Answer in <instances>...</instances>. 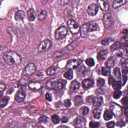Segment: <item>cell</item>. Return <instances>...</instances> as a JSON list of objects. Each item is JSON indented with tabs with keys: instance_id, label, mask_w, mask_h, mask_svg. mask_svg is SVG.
<instances>
[{
	"instance_id": "obj_6",
	"label": "cell",
	"mask_w": 128,
	"mask_h": 128,
	"mask_svg": "<svg viewBox=\"0 0 128 128\" xmlns=\"http://www.w3.org/2000/svg\"><path fill=\"white\" fill-rule=\"evenodd\" d=\"M52 45V43L50 40L48 39L45 40L40 44L38 48V50L39 52L40 53L46 52L50 49Z\"/></svg>"
},
{
	"instance_id": "obj_17",
	"label": "cell",
	"mask_w": 128,
	"mask_h": 128,
	"mask_svg": "<svg viewBox=\"0 0 128 128\" xmlns=\"http://www.w3.org/2000/svg\"><path fill=\"white\" fill-rule=\"evenodd\" d=\"M98 3L101 8L103 11H107L109 9V4L107 1H98Z\"/></svg>"
},
{
	"instance_id": "obj_40",
	"label": "cell",
	"mask_w": 128,
	"mask_h": 128,
	"mask_svg": "<svg viewBox=\"0 0 128 128\" xmlns=\"http://www.w3.org/2000/svg\"><path fill=\"white\" fill-rule=\"evenodd\" d=\"M52 121L53 122V123L55 124H57L58 123H59L60 119L59 117L57 115H54L52 116Z\"/></svg>"
},
{
	"instance_id": "obj_38",
	"label": "cell",
	"mask_w": 128,
	"mask_h": 128,
	"mask_svg": "<svg viewBox=\"0 0 128 128\" xmlns=\"http://www.w3.org/2000/svg\"><path fill=\"white\" fill-rule=\"evenodd\" d=\"M122 95V92L119 90H116L113 95V97L115 99H118Z\"/></svg>"
},
{
	"instance_id": "obj_28",
	"label": "cell",
	"mask_w": 128,
	"mask_h": 128,
	"mask_svg": "<svg viewBox=\"0 0 128 128\" xmlns=\"http://www.w3.org/2000/svg\"><path fill=\"white\" fill-rule=\"evenodd\" d=\"M57 67L55 66H52L48 69L46 71V74L48 75H54L57 72Z\"/></svg>"
},
{
	"instance_id": "obj_4",
	"label": "cell",
	"mask_w": 128,
	"mask_h": 128,
	"mask_svg": "<svg viewBox=\"0 0 128 128\" xmlns=\"http://www.w3.org/2000/svg\"><path fill=\"white\" fill-rule=\"evenodd\" d=\"M103 23L107 29H111L113 27L115 24V20L111 13H106L104 15L102 18Z\"/></svg>"
},
{
	"instance_id": "obj_36",
	"label": "cell",
	"mask_w": 128,
	"mask_h": 128,
	"mask_svg": "<svg viewBox=\"0 0 128 128\" xmlns=\"http://www.w3.org/2000/svg\"><path fill=\"white\" fill-rule=\"evenodd\" d=\"M49 118L45 115L42 116L38 119V122L39 123H46L48 121Z\"/></svg>"
},
{
	"instance_id": "obj_51",
	"label": "cell",
	"mask_w": 128,
	"mask_h": 128,
	"mask_svg": "<svg viewBox=\"0 0 128 128\" xmlns=\"http://www.w3.org/2000/svg\"><path fill=\"white\" fill-rule=\"evenodd\" d=\"M5 89H6V85L4 84L1 83L0 84V91H1V93H2V92L5 90Z\"/></svg>"
},
{
	"instance_id": "obj_15",
	"label": "cell",
	"mask_w": 128,
	"mask_h": 128,
	"mask_svg": "<svg viewBox=\"0 0 128 128\" xmlns=\"http://www.w3.org/2000/svg\"><path fill=\"white\" fill-rule=\"evenodd\" d=\"M25 17V14L22 11H18L15 13V20L18 22H23Z\"/></svg>"
},
{
	"instance_id": "obj_12",
	"label": "cell",
	"mask_w": 128,
	"mask_h": 128,
	"mask_svg": "<svg viewBox=\"0 0 128 128\" xmlns=\"http://www.w3.org/2000/svg\"><path fill=\"white\" fill-rule=\"evenodd\" d=\"M98 10L99 8L97 5L95 4H92L88 7L87 13L90 16H94L97 14Z\"/></svg>"
},
{
	"instance_id": "obj_25",
	"label": "cell",
	"mask_w": 128,
	"mask_h": 128,
	"mask_svg": "<svg viewBox=\"0 0 128 128\" xmlns=\"http://www.w3.org/2000/svg\"><path fill=\"white\" fill-rule=\"evenodd\" d=\"M125 0H118V1H115L113 4V7L114 9H117L120 7L122 6L126 3Z\"/></svg>"
},
{
	"instance_id": "obj_23",
	"label": "cell",
	"mask_w": 128,
	"mask_h": 128,
	"mask_svg": "<svg viewBox=\"0 0 128 128\" xmlns=\"http://www.w3.org/2000/svg\"><path fill=\"white\" fill-rule=\"evenodd\" d=\"M102 109L100 108H96L93 112V117L95 119H99L101 117Z\"/></svg>"
},
{
	"instance_id": "obj_45",
	"label": "cell",
	"mask_w": 128,
	"mask_h": 128,
	"mask_svg": "<svg viewBox=\"0 0 128 128\" xmlns=\"http://www.w3.org/2000/svg\"><path fill=\"white\" fill-rule=\"evenodd\" d=\"M45 98H46V99L47 101H49V102H51L52 101V99H53L52 95L51 94H50V93H47L45 95Z\"/></svg>"
},
{
	"instance_id": "obj_44",
	"label": "cell",
	"mask_w": 128,
	"mask_h": 128,
	"mask_svg": "<svg viewBox=\"0 0 128 128\" xmlns=\"http://www.w3.org/2000/svg\"><path fill=\"white\" fill-rule=\"evenodd\" d=\"M113 41V40H112V39L111 38H108L107 39H106V40H104L102 41V45L103 46H106L107 45H108V44H109L111 42Z\"/></svg>"
},
{
	"instance_id": "obj_1",
	"label": "cell",
	"mask_w": 128,
	"mask_h": 128,
	"mask_svg": "<svg viewBox=\"0 0 128 128\" xmlns=\"http://www.w3.org/2000/svg\"><path fill=\"white\" fill-rule=\"evenodd\" d=\"M3 58L9 65H18L22 62L21 56L14 51H8L4 53Z\"/></svg>"
},
{
	"instance_id": "obj_52",
	"label": "cell",
	"mask_w": 128,
	"mask_h": 128,
	"mask_svg": "<svg viewBox=\"0 0 128 128\" xmlns=\"http://www.w3.org/2000/svg\"><path fill=\"white\" fill-rule=\"evenodd\" d=\"M61 120H62V122L63 123H67V122H68L69 119H68V118L67 117H64L62 118V119Z\"/></svg>"
},
{
	"instance_id": "obj_53",
	"label": "cell",
	"mask_w": 128,
	"mask_h": 128,
	"mask_svg": "<svg viewBox=\"0 0 128 128\" xmlns=\"http://www.w3.org/2000/svg\"><path fill=\"white\" fill-rule=\"evenodd\" d=\"M114 82V80L113 79V77H111L110 79H109V83L110 85H112V84L113 83V82Z\"/></svg>"
},
{
	"instance_id": "obj_11",
	"label": "cell",
	"mask_w": 128,
	"mask_h": 128,
	"mask_svg": "<svg viewBox=\"0 0 128 128\" xmlns=\"http://www.w3.org/2000/svg\"><path fill=\"white\" fill-rule=\"evenodd\" d=\"M26 93L24 90L20 89L17 91L15 95V100L18 103H21L24 101L26 98Z\"/></svg>"
},
{
	"instance_id": "obj_50",
	"label": "cell",
	"mask_w": 128,
	"mask_h": 128,
	"mask_svg": "<svg viewBox=\"0 0 128 128\" xmlns=\"http://www.w3.org/2000/svg\"><path fill=\"white\" fill-rule=\"evenodd\" d=\"M128 97H125L123 98L122 100H121V103L123 105H127L128 104Z\"/></svg>"
},
{
	"instance_id": "obj_46",
	"label": "cell",
	"mask_w": 128,
	"mask_h": 128,
	"mask_svg": "<svg viewBox=\"0 0 128 128\" xmlns=\"http://www.w3.org/2000/svg\"><path fill=\"white\" fill-rule=\"evenodd\" d=\"M64 104L65 107L69 108L71 106V102L69 99H67L64 101Z\"/></svg>"
},
{
	"instance_id": "obj_43",
	"label": "cell",
	"mask_w": 128,
	"mask_h": 128,
	"mask_svg": "<svg viewBox=\"0 0 128 128\" xmlns=\"http://www.w3.org/2000/svg\"><path fill=\"white\" fill-rule=\"evenodd\" d=\"M105 83V80L102 79V78H99L98 81H97V84L98 86L99 87H103Z\"/></svg>"
},
{
	"instance_id": "obj_35",
	"label": "cell",
	"mask_w": 128,
	"mask_h": 128,
	"mask_svg": "<svg viewBox=\"0 0 128 128\" xmlns=\"http://www.w3.org/2000/svg\"><path fill=\"white\" fill-rule=\"evenodd\" d=\"M111 72L110 68L107 67H103L102 69V74L104 76H108Z\"/></svg>"
},
{
	"instance_id": "obj_34",
	"label": "cell",
	"mask_w": 128,
	"mask_h": 128,
	"mask_svg": "<svg viewBox=\"0 0 128 128\" xmlns=\"http://www.w3.org/2000/svg\"><path fill=\"white\" fill-rule=\"evenodd\" d=\"M26 85H27V83H26V82H25V80H24L23 79H21V80H20L19 83H18V88H19V89L23 90V89H24V88H26Z\"/></svg>"
},
{
	"instance_id": "obj_13",
	"label": "cell",
	"mask_w": 128,
	"mask_h": 128,
	"mask_svg": "<svg viewBox=\"0 0 128 128\" xmlns=\"http://www.w3.org/2000/svg\"><path fill=\"white\" fill-rule=\"evenodd\" d=\"M94 81L91 79H86L82 82V87L84 89L88 90L93 86Z\"/></svg>"
},
{
	"instance_id": "obj_31",
	"label": "cell",
	"mask_w": 128,
	"mask_h": 128,
	"mask_svg": "<svg viewBox=\"0 0 128 128\" xmlns=\"http://www.w3.org/2000/svg\"><path fill=\"white\" fill-rule=\"evenodd\" d=\"M113 75L117 79H120L121 77L120 69L118 67L115 68L113 70Z\"/></svg>"
},
{
	"instance_id": "obj_37",
	"label": "cell",
	"mask_w": 128,
	"mask_h": 128,
	"mask_svg": "<svg viewBox=\"0 0 128 128\" xmlns=\"http://www.w3.org/2000/svg\"><path fill=\"white\" fill-rule=\"evenodd\" d=\"M86 63L89 67H93L95 65V61L93 59L90 58L86 60Z\"/></svg>"
},
{
	"instance_id": "obj_16",
	"label": "cell",
	"mask_w": 128,
	"mask_h": 128,
	"mask_svg": "<svg viewBox=\"0 0 128 128\" xmlns=\"http://www.w3.org/2000/svg\"><path fill=\"white\" fill-rule=\"evenodd\" d=\"M108 53L109 52L108 50H103L100 51L97 55L98 60L99 62L104 61L106 58Z\"/></svg>"
},
{
	"instance_id": "obj_49",
	"label": "cell",
	"mask_w": 128,
	"mask_h": 128,
	"mask_svg": "<svg viewBox=\"0 0 128 128\" xmlns=\"http://www.w3.org/2000/svg\"><path fill=\"white\" fill-rule=\"evenodd\" d=\"M128 60H123V62H122V65L123 67L125 68H127L128 67Z\"/></svg>"
},
{
	"instance_id": "obj_24",
	"label": "cell",
	"mask_w": 128,
	"mask_h": 128,
	"mask_svg": "<svg viewBox=\"0 0 128 128\" xmlns=\"http://www.w3.org/2000/svg\"><path fill=\"white\" fill-rule=\"evenodd\" d=\"M113 114L109 110H106L104 114V119L106 121H108L113 118Z\"/></svg>"
},
{
	"instance_id": "obj_9",
	"label": "cell",
	"mask_w": 128,
	"mask_h": 128,
	"mask_svg": "<svg viewBox=\"0 0 128 128\" xmlns=\"http://www.w3.org/2000/svg\"><path fill=\"white\" fill-rule=\"evenodd\" d=\"M82 63V61L80 59H74L70 60L66 65V68L69 70L77 69Z\"/></svg>"
},
{
	"instance_id": "obj_5",
	"label": "cell",
	"mask_w": 128,
	"mask_h": 128,
	"mask_svg": "<svg viewBox=\"0 0 128 128\" xmlns=\"http://www.w3.org/2000/svg\"><path fill=\"white\" fill-rule=\"evenodd\" d=\"M110 109L113 115L116 117H119L122 114L123 111L122 107L115 103H112L111 104Z\"/></svg>"
},
{
	"instance_id": "obj_47",
	"label": "cell",
	"mask_w": 128,
	"mask_h": 128,
	"mask_svg": "<svg viewBox=\"0 0 128 128\" xmlns=\"http://www.w3.org/2000/svg\"><path fill=\"white\" fill-rule=\"evenodd\" d=\"M115 123L113 121L108 122V123L106 124V126L108 128H114L115 127Z\"/></svg>"
},
{
	"instance_id": "obj_48",
	"label": "cell",
	"mask_w": 128,
	"mask_h": 128,
	"mask_svg": "<svg viewBox=\"0 0 128 128\" xmlns=\"http://www.w3.org/2000/svg\"><path fill=\"white\" fill-rule=\"evenodd\" d=\"M116 55L117 57H121L123 56V51L121 49H118L116 50Z\"/></svg>"
},
{
	"instance_id": "obj_2",
	"label": "cell",
	"mask_w": 128,
	"mask_h": 128,
	"mask_svg": "<svg viewBox=\"0 0 128 128\" xmlns=\"http://www.w3.org/2000/svg\"><path fill=\"white\" fill-rule=\"evenodd\" d=\"M99 26L96 22H92L89 23L85 24L80 29V33L82 37H87L90 32L97 31Z\"/></svg>"
},
{
	"instance_id": "obj_32",
	"label": "cell",
	"mask_w": 128,
	"mask_h": 128,
	"mask_svg": "<svg viewBox=\"0 0 128 128\" xmlns=\"http://www.w3.org/2000/svg\"><path fill=\"white\" fill-rule=\"evenodd\" d=\"M74 102L75 104V105L79 106L81 105L82 103H83V99L81 96H77L74 99Z\"/></svg>"
},
{
	"instance_id": "obj_8",
	"label": "cell",
	"mask_w": 128,
	"mask_h": 128,
	"mask_svg": "<svg viewBox=\"0 0 128 128\" xmlns=\"http://www.w3.org/2000/svg\"><path fill=\"white\" fill-rule=\"evenodd\" d=\"M67 33V28L65 26H61L55 32V38L58 40H61L66 36Z\"/></svg>"
},
{
	"instance_id": "obj_18",
	"label": "cell",
	"mask_w": 128,
	"mask_h": 128,
	"mask_svg": "<svg viewBox=\"0 0 128 128\" xmlns=\"http://www.w3.org/2000/svg\"><path fill=\"white\" fill-rule=\"evenodd\" d=\"M104 102V99L102 97H96L93 99V104L95 107L101 106Z\"/></svg>"
},
{
	"instance_id": "obj_22",
	"label": "cell",
	"mask_w": 128,
	"mask_h": 128,
	"mask_svg": "<svg viewBox=\"0 0 128 128\" xmlns=\"http://www.w3.org/2000/svg\"><path fill=\"white\" fill-rule=\"evenodd\" d=\"M115 63V60L114 58L113 57H111L109 58L108 59V60L106 61V62L105 63V65H106V67L111 68L114 66Z\"/></svg>"
},
{
	"instance_id": "obj_42",
	"label": "cell",
	"mask_w": 128,
	"mask_h": 128,
	"mask_svg": "<svg viewBox=\"0 0 128 128\" xmlns=\"http://www.w3.org/2000/svg\"><path fill=\"white\" fill-rule=\"evenodd\" d=\"M100 126V124L98 122H91L89 124V127L90 128H98Z\"/></svg>"
},
{
	"instance_id": "obj_27",
	"label": "cell",
	"mask_w": 128,
	"mask_h": 128,
	"mask_svg": "<svg viewBox=\"0 0 128 128\" xmlns=\"http://www.w3.org/2000/svg\"><path fill=\"white\" fill-rule=\"evenodd\" d=\"M9 100L10 98L9 97H7V96H6V97L2 99L1 100V102H0V107L1 108H3L6 107L7 105Z\"/></svg>"
},
{
	"instance_id": "obj_3",
	"label": "cell",
	"mask_w": 128,
	"mask_h": 128,
	"mask_svg": "<svg viewBox=\"0 0 128 128\" xmlns=\"http://www.w3.org/2000/svg\"><path fill=\"white\" fill-rule=\"evenodd\" d=\"M65 85L63 80L58 78H54L50 79L47 82L46 87L50 89L60 90L63 89Z\"/></svg>"
},
{
	"instance_id": "obj_30",
	"label": "cell",
	"mask_w": 128,
	"mask_h": 128,
	"mask_svg": "<svg viewBox=\"0 0 128 128\" xmlns=\"http://www.w3.org/2000/svg\"><path fill=\"white\" fill-rule=\"evenodd\" d=\"M64 77L68 80H71L73 78V73L72 70H69L64 74Z\"/></svg>"
},
{
	"instance_id": "obj_39",
	"label": "cell",
	"mask_w": 128,
	"mask_h": 128,
	"mask_svg": "<svg viewBox=\"0 0 128 128\" xmlns=\"http://www.w3.org/2000/svg\"><path fill=\"white\" fill-rule=\"evenodd\" d=\"M47 16V12L46 11H42L38 16L39 20L40 21L44 20Z\"/></svg>"
},
{
	"instance_id": "obj_14",
	"label": "cell",
	"mask_w": 128,
	"mask_h": 128,
	"mask_svg": "<svg viewBox=\"0 0 128 128\" xmlns=\"http://www.w3.org/2000/svg\"><path fill=\"white\" fill-rule=\"evenodd\" d=\"M27 17L31 22L34 21L35 20L36 18V13L34 9L31 8L27 11Z\"/></svg>"
},
{
	"instance_id": "obj_7",
	"label": "cell",
	"mask_w": 128,
	"mask_h": 128,
	"mask_svg": "<svg viewBox=\"0 0 128 128\" xmlns=\"http://www.w3.org/2000/svg\"><path fill=\"white\" fill-rule=\"evenodd\" d=\"M67 25L71 33L73 34H78L80 30L79 25L74 20L70 19L68 20L67 22Z\"/></svg>"
},
{
	"instance_id": "obj_20",
	"label": "cell",
	"mask_w": 128,
	"mask_h": 128,
	"mask_svg": "<svg viewBox=\"0 0 128 128\" xmlns=\"http://www.w3.org/2000/svg\"><path fill=\"white\" fill-rule=\"evenodd\" d=\"M74 124L75 126L77 127H82L83 125L85 124V121L83 118L81 117H78L75 119Z\"/></svg>"
},
{
	"instance_id": "obj_10",
	"label": "cell",
	"mask_w": 128,
	"mask_h": 128,
	"mask_svg": "<svg viewBox=\"0 0 128 128\" xmlns=\"http://www.w3.org/2000/svg\"><path fill=\"white\" fill-rule=\"evenodd\" d=\"M36 70V67L35 65L33 63H29L28 65L25 67L23 75L25 76H29L33 74Z\"/></svg>"
},
{
	"instance_id": "obj_19",
	"label": "cell",
	"mask_w": 128,
	"mask_h": 128,
	"mask_svg": "<svg viewBox=\"0 0 128 128\" xmlns=\"http://www.w3.org/2000/svg\"><path fill=\"white\" fill-rule=\"evenodd\" d=\"M29 87L32 90L37 91L41 89L42 86L41 84L39 82H32L29 84Z\"/></svg>"
},
{
	"instance_id": "obj_41",
	"label": "cell",
	"mask_w": 128,
	"mask_h": 128,
	"mask_svg": "<svg viewBox=\"0 0 128 128\" xmlns=\"http://www.w3.org/2000/svg\"><path fill=\"white\" fill-rule=\"evenodd\" d=\"M77 41L74 42L73 43L71 44L69 46H68V47L67 48V49L68 50H69V51L72 50L73 49H74V48H75V47L77 46Z\"/></svg>"
},
{
	"instance_id": "obj_29",
	"label": "cell",
	"mask_w": 128,
	"mask_h": 128,
	"mask_svg": "<svg viewBox=\"0 0 128 128\" xmlns=\"http://www.w3.org/2000/svg\"><path fill=\"white\" fill-rule=\"evenodd\" d=\"M122 82L120 81H114L113 83L112 84V86L114 90H119L122 87Z\"/></svg>"
},
{
	"instance_id": "obj_26",
	"label": "cell",
	"mask_w": 128,
	"mask_h": 128,
	"mask_svg": "<svg viewBox=\"0 0 128 128\" xmlns=\"http://www.w3.org/2000/svg\"><path fill=\"white\" fill-rule=\"evenodd\" d=\"M89 113V109L87 107L83 106L79 109V114L82 116L87 115Z\"/></svg>"
},
{
	"instance_id": "obj_21",
	"label": "cell",
	"mask_w": 128,
	"mask_h": 128,
	"mask_svg": "<svg viewBox=\"0 0 128 128\" xmlns=\"http://www.w3.org/2000/svg\"><path fill=\"white\" fill-rule=\"evenodd\" d=\"M80 88V83L77 81H73L70 85V90L71 92H75Z\"/></svg>"
},
{
	"instance_id": "obj_33",
	"label": "cell",
	"mask_w": 128,
	"mask_h": 128,
	"mask_svg": "<svg viewBox=\"0 0 128 128\" xmlns=\"http://www.w3.org/2000/svg\"><path fill=\"white\" fill-rule=\"evenodd\" d=\"M120 47H121V43L120 42H117L114 43L113 45H112L110 47V49L111 51H114L120 49Z\"/></svg>"
}]
</instances>
